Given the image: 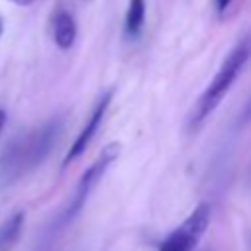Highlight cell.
I'll return each mask as SVG.
<instances>
[{"instance_id": "obj_1", "label": "cell", "mask_w": 251, "mask_h": 251, "mask_svg": "<svg viewBox=\"0 0 251 251\" xmlns=\"http://www.w3.org/2000/svg\"><path fill=\"white\" fill-rule=\"evenodd\" d=\"M63 129L61 120H51L27 135L10 143L0 155V184H12L31 169L41 165L51 153Z\"/></svg>"}, {"instance_id": "obj_9", "label": "cell", "mask_w": 251, "mask_h": 251, "mask_svg": "<svg viewBox=\"0 0 251 251\" xmlns=\"http://www.w3.org/2000/svg\"><path fill=\"white\" fill-rule=\"evenodd\" d=\"M231 2H233V0H214V8H216L218 14H222V12H226V10L229 8Z\"/></svg>"}, {"instance_id": "obj_13", "label": "cell", "mask_w": 251, "mask_h": 251, "mask_svg": "<svg viewBox=\"0 0 251 251\" xmlns=\"http://www.w3.org/2000/svg\"><path fill=\"white\" fill-rule=\"evenodd\" d=\"M2 31H4V22H2V18H0V37H2Z\"/></svg>"}, {"instance_id": "obj_5", "label": "cell", "mask_w": 251, "mask_h": 251, "mask_svg": "<svg viewBox=\"0 0 251 251\" xmlns=\"http://www.w3.org/2000/svg\"><path fill=\"white\" fill-rule=\"evenodd\" d=\"M112 96H114V90H108V92H104L102 98L94 104L92 114L88 116L84 127L80 129V133H78L76 139L73 141L71 149L67 151V155H65V159H63V167L71 165L73 161H76V159L86 151V147H88L90 141L94 139V135H96V131H98V127H100V124H102V120H104V116H106V112H108V108H110Z\"/></svg>"}, {"instance_id": "obj_10", "label": "cell", "mask_w": 251, "mask_h": 251, "mask_svg": "<svg viewBox=\"0 0 251 251\" xmlns=\"http://www.w3.org/2000/svg\"><path fill=\"white\" fill-rule=\"evenodd\" d=\"M243 122H249L251 120V98H249V102H247V106H245V112H243Z\"/></svg>"}, {"instance_id": "obj_2", "label": "cell", "mask_w": 251, "mask_h": 251, "mask_svg": "<svg viewBox=\"0 0 251 251\" xmlns=\"http://www.w3.org/2000/svg\"><path fill=\"white\" fill-rule=\"evenodd\" d=\"M249 59H251V33L245 35L243 39H239L229 49V53L222 61L220 69L212 76L210 84L198 96V100L192 108V114L188 118L190 127H198L222 104V100L226 98V94L229 92L231 84L237 80V76L241 75V71H243V67L247 65Z\"/></svg>"}, {"instance_id": "obj_6", "label": "cell", "mask_w": 251, "mask_h": 251, "mask_svg": "<svg viewBox=\"0 0 251 251\" xmlns=\"http://www.w3.org/2000/svg\"><path fill=\"white\" fill-rule=\"evenodd\" d=\"M53 39L59 49H71L76 39V22L71 12L59 10L53 18Z\"/></svg>"}, {"instance_id": "obj_7", "label": "cell", "mask_w": 251, "mask_h": 251, "mask_svg": "<svg viewBox=\"0 0 251 251\" xmlns=\"http://www.w3.org/2000/svg\"><path fill=\"white\" fill-rule=\"evenodd\" d=\"M25 222V214L24 212H14L6 224L0 227V251H10L14 247V243L18 241L22 227Z\"/></svg>"}, {"instance_id": "obj_12", "label": "cell", "mask_w": 251, "mask_h": 251, "mask_svg": "<svg viewBox=\"0 0 251 251\" xmlns=\"http://www.w3.org/2000/svg\"><path fill=\"white\" fill-rule=\"evenodd\" d=\"M16 4H20V6H27V4H31L33 0H14Z\"/></svg>"}, {"instance_id": "obj_11", "label": "cell", "mask_w": 251, "mask_h": 251, "mask_svg": "<svg viewBox=\"0 0 251 251\" xmlns=\"http://www.w3.org/2000/svg\"><path fill=\"white\" fill-rule=\"evenodd\" d=\"M4 124H6V112L0 108V133H2V129H4Z\"/></svg>"}, {"instance_id": "obj_8", "label": "cell", "mask_w": 251, "mask_h": 251, "mask_svg": "<svg viewBox=\"0 0 251 251\" xmlns=\"http://www.w3.org/2000/svg\"><path fill=\"white\" fill-rule=\"evenodd\" d=\"M145 12H147L145 0H129L127 12H126V22H124L126 33L129 37H137L141 33L143 24H145Z\"/></svg>"}, {"instance_id": "obj_4", "label": "cell", "mask_w": 251, "mask_h": 251, "mask_svg": "<svg viewBox=\"0 0 251 251\" xmlns=\"http://www.w3.org/2000/svg\"><path fill=\"white\" fill-rule=\"evenodd\" d=\"M210 216H212L210 204L200 202L192 210V214L163 239L157 251H194L200 237L206 233L210 226Z\"/></svg>"}, {"instance_id": "obj_3", "label": "cell", "mask_w": 251, "mask_h": 251, "mask_svg": "<svg viewBox=\"0 0 251 251\" xmlns=\"http://www.w3.org/2000/svg\"><path fill=\"white\" fill-rule=\"evenodd\" d=\"M118 153H120V143H110V145H106V147L102 149V153L98 155V159L82 173V176L78 178V184H76V188H75V192H73V196H71V200H69L65 212L61 214V220H59L61 224L71 222V220L82 210V206H84V202L88 200L90 192L96 188V184H98V180L102 178V175L106 173V169L116 161Z\"/></svg>"}]
</instances>
